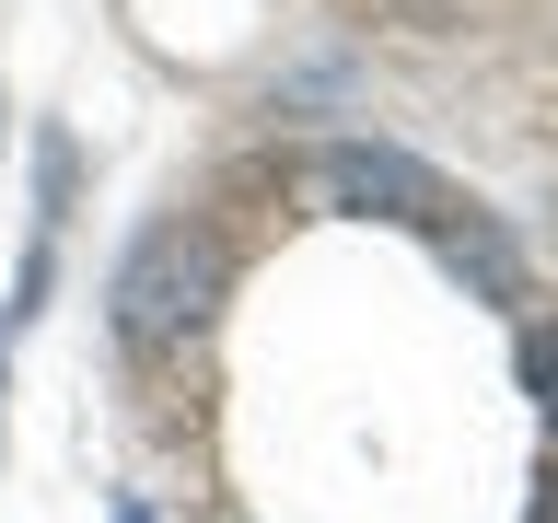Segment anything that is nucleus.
<instances>
[{
    "mask_svg": "<svg viewBox=\"0 0 558 523\" xmlns=\"http://www.w3.org/2000/svg\"><path fill=\"white\" fill-rule=\"evenodd\" d=\"M523 523H558V465L535 477V500H523Z\"/></svg>",
    "mask_w": 558,
    "mask_h": 523,
    "instance_id": "4",
    "label": "nucleus"
},
{
    "mask_svg": "<svg viewBox=\"0 0 558 523\" xmlns=\"http://www.w3.org/2000/svg\"><path fill=\"white\" fill-rule=\"evenodd\" d=\"M523 396H535V418H547V442H558V326H523Z\"/></svg>",
    "mask_w": 558,
    "mask_h": 523,
    "instance_id": "3",
    "label": "nucleus"
},
{
    "mask_svg": "<svg viewBox=\"0 0 558 523\" xmlns=\"http://www.w3.org/2000/svg\"><path fill=\"white\" fill-rule=\"evenodd\" d=\"M303 186L326 209H349V221H408V233L442 244V268H465L488 291V303H512L523 268H512V244H500V221H488L465 186H442L430 163H408V151H373V139H326L303 163Z\"/></svg>",
    "mask_w": 558,
    "mask_h": 523,
    "instance_id": "1",
    "label": "nucleus"
},
{
    "mask_svg": "<svg viewBox=\"0 0 558 523\" xmlns=\"http://www.w3.org/2000/svg\"><path fill=\"white\" fill-rule=\"evenodd\" d=\"M117 523H151V512H117Z\"/></svg>",
    "mask_w": 558,
    "mask_h": 523,
    "instance_id": "5",
    "label": "nucleus"
},
{
    "mask_svg": "<svg viewBox=\"0 0 558 523\" xmlns=\"http://www.w3.org/2000/svg\"><path fill=\"white\" fill-rule=\"evenodd\" d=\"M221 291H233V244L209 233V221H151L105 303H117V338L129 349H174V338H198L209 314H221Z\"/></svg>",
    "mask_w": 558,
    "mask_h": 523,
    "instance_id": "2",
    "label": "nucleus"
}]
</instances>
